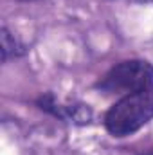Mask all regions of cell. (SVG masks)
I'll use <instances>...</instances> for the list:
<instances>
[{"label":"cell","mask_w":153,"mask_h":155,"mask_svg":"<svg viewBox=\"0 0 153 155\" xmlns=\"http://www.w3.org/2000/svg\"><path fill=\"white\" fill-rule=\"evenodd\" d=\"M144 155H153V152H148V153H144Z\"/></svg>","instance_id":"5"},{"label":"cell","mask_w":153,"mask_h":155,"mask_svg":"<svg viewBox=\"0 0 153 155\" xmlns=\"http://www.w3.org/2000/svg\"><path fill=\"white\" fill-rule=\"evenodd\" d=\"M153 119V92H135L119 99L106 112V130L115 137H126Z\"/></svg>","instance_id":"1"},{"label":"cell","mask_w":153,"mask_h":155,"mask_svg":"<svg viewBox=\"0 0 153 155\" xmlns=\"http://www.w3.org/2000/svg\"><path fill=\"white\" fill-rule=\"evenodd\" d=\"M97 87L106 94L153 92V65L142 60H128L110 69Z\"/></svg>","instance_id":"2"},{"label":"cell","mask_w":153,"mask_h":155,"mask_svg":"<svg viewBox=\"0 0 153 155\" xmlns=\"http://www.w3.org/2000/svg\"><path fill=\"white\" fill-rule=\"evenodd\" d=\"M24 52H25V47L22 45V41L16 36H13L5 27H2V61L22 56Z\"/></svg>","instance_id":"4"},{"label":"cell","mask_w":153,"mask_h":155,"mask_svg":"<svg viewBox=\"0 0 153 155\" xmlns=\"http://www.w3.org/2000/svg\"><path fill=\"white\" fill-rule=\"evenodd\" d=\"M25 2H27V0H25Z\"/></svg>","instance_id":"6"},{"label":"cell","mask_w":153,"mask_h":155,"mask_svg":"<svg viewBox=\"0 0 153 155\" xmlns=\"http://www.w3.org/2000/svg\"><path fill=\"white\" fill-rule=\"evenodd\" d=\"M38 105L43 110L54 114V116L60 117V119L74 121V123H79V124L88 123L90 117H92V112H90L88 107H85V105H61V103H58L54 99L52 94H45L43 97H40Z\"/></svg>","instance_id":"3"}]
</instances>
